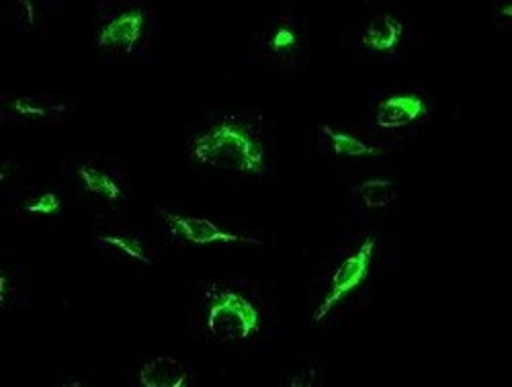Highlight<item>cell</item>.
Masks as SVG:
<instances>
[{
  "instance_id": "52a82bcc",
  "label": "cell",
  "mask_w": 512,
  "mask_h": 387,
  "mask_svg": "<svg viewBox=\"0 0 512 387\" xmlns=\"http://www.w3.org/2000/svg\"><path fill=\"white\" fill-rule=\"evenodd\" d=\"M5 105L17 119L27 123H54L66 115V105L52 97L19 95L7 99Z\"/></svg>"
},
{
  "instance_id": "30bf717a",
  "label": "cell",
  "mask_w": 512,
  "mask_h": 387,
  "mask_svg": "<svg viewBox=\"0 0 512 387\" xmlns=\"http://www.w3.org/2000/svg\"><path fill=\"white\" fill-rule=\"evenodd\" d=\"M78 181L84 191L91 193L93 197H97L101 201L115 203L123 197L121 185L109 175V172H105L93 164H82L78 168Z\"/></svg>"
},
{
  "instance_id": "8fae6325",
  "label": "cell",
  "mask_w": 512,
  "mask_h": 387,
  "mask_svg": "<svg viewBox=\"0 0 512 387\" xmlns=\"http://www.w3.org/2000/svg\"><path fill=\"white\" fill-rule=\"evenodd\" d=\"M357 193L367 209H383L398 199V185L390 179H367Z\"/></svg>"
},
{
  "instance_id": "4fadbf2b",
  "label": "cell",
  "mask_w": 512,
  "mask_h": 387,
  "mask_svg": "<svg viewBox=\"0 0 512 387\" xmlns=\"http://www.w3.org/2000/svg\"><path fill=\"white\" fill-rule=\"evenodd\" d=\"M267 50L275 58L289 60L297 54V50H300V37H297L291 25L281 23L267 35Z\"/></svg>"
},
{
  "instance_id": "7a4b0ae2",
  "label": "cell",
  "mask_w": 512,
  "mask_h": 387,
  "mask_svg": "<svg viewBox=\"0 0 512 387\" xmlns=\"http://www.w3.org/2000/svg\"><path fill=\"white\" fill-rule=\"evenodd\" d=\"M203 328L218 342L242 344L261 330V312L240 291L213 287L203 299Z\"/></svg>"
},
{
  "instance_id": "9c48e42d",
  "label": "cell",
  "mask_w": 512,
  "mask_h": 387,
  "mask_svg": "<svg viewBox=\"0 0 512 387\" xmlns=\"http://www.w3.org/2000/svg\"><path fill=\"white\" fill-rule=\"evenodd\" d=\"M140 383L144 387H183L189 383V369L175 357H152L140 369Z\"/></svg>"
},
{
  "instance_id": "9a60e30c",
  "label": "cell",
  "mask_w": 512,
  "mask_h": 387,
  "mask_svg": "<svg viewBox=\"0 0 512 387\" xmlns=\"http://www.w3.org/2000/svg\"><path fill=\"white\" fill-rule=\"evenodd\" d=\"M25 211L31 215H58L62 211V201L56 193H44L33 203L25 205Z\"/></svg>"
},
{
  "instance_id": "5bb4252c",
  "label": "cell",
  "mask_w": 512,
  "mask_h": 387,
  "mask_svg": "<svg viewBox=\"0 0 512 387\" xmlns=\"http://www.w3.org/2000/svg\"><path fill=\"white\" fill-rule=\"evenodd\" d=\"M99 244L113 248V250L125 254L127 258H134V261H138L142 265H152V258L146 252V244L132 234H105L99 238Z\"/></svg>"
},
{
  "instance_id": "ba28073f",
  "label": "cell",
  "mask_w": 512,
  "mask_h": 387,
  "mask_svg": "<svg viewBox=\"0 0 512 387\" xmlns=\"http://www.w3.org/2000/svg\"><path fill=\"white\" fill-rule=\"evenodd\" d=\"M404 35V25L394 15H377L367 23L363 29L361 41L363 46L377 54H388L394 52Z\"/></svg>"
},
{
  "instance_id": "3957f363",
  "label": "cell",
  "mask_w": 512,
  "mask_h": 387,
  "mask_svg": "<svg viewBox=\"0 0 512 387\" xmlns=\"http://www.w3.org/2000/svg\"><path fill=\"white\" fill-rule=\"evenodd\" d=\"M373 250H375V238L369 236L357 252H353L347 261H343L336 267V271L330 277V285L322 299V304L314 314L316 324L322 322L332 312V308L338 304V301H343L351 291H355L367 279L373 263Z\"/></svg>"
},
{
  "instance_id": "6da1fadb",
  "label": "cell",
  "mask_w": 512,
  "mask_h": 387,
  "mask_svg": "<svg viewBox=\"0 0 512 387\" xmlns=\"http://www.w3.org/2000/svg\"><path fill=\"white\" fill-rule=\"evenodd\" d=\"M191 156L213 170L261 175L267 168L265 146L236 119H224L199 134L191 144Z\"/></svg>"
},
{
  "instance_id": "8992f818",
  "label": "cell",
  "mask_w": 512,
  "mask_h": 387,
  "mask_svg": "<svg viewBox=\"0 0 512 387\" xmlns=\"http://www.w3.org/2000/svg\"><path fill=\"white\" fill-rule=\"evenodd\" d=\"M426 113V103L418 95H392L375 109V123L381 129H402L418 121Z\"/></svg>"
},
{
  "instance_id": "2e32d148",
  "label": "cell",
  "mask_w": 512,
  "mask_h": 387,
  "mask_svg": "<svg viewBox=\"0 0 512 387\" xmlns=\"http://www.w3.org/2000/svg\"><path fill=\"white\" fill-rule=\"evenodd\" d=\"M287 383L293 385V387H297V385H300V387L318 385L320 383V371L314 365H304Z\"/></svg>"
},
{
  "instance_id": "7c38bea8",
  "label": "cell",
  "mask_w": 512,
  "mask_h": 387,
  "mask_svg": "<svg viewBox=\"0 0 512 387\" xmlns=\"http://www.w3.org/2000/svg\"><path fill=\"white\" fill-rule=\"evenodd\" d=\"M322 134L330 140L332 150L336 156H347V158H361V156H379L381 150L373 148L365 142H361L359 138L351 136V134H343V132H334L332 127L324 125Z\"/></svg>"
},
{
  "instance_id": "5b68a950",
  "label": "cell",
  "mask_w": 512,
  "mask_h": 387,
  "mask_svg": "<svg viewBox=\"0 0 512 387\" xmlns=\"http://www.w3.org/2000/svg\"><path fill=\"white\" fill-rule=\"evenodd\" d=\"M168 230L175 236H179L185 242L197 244V246H209V244H248V242H261V238H244L240 234L226 232L218 224H213L207 218H191V215H177L166 213L164 215Z\"/></svg>"
},
{
  "instance_id": "277c9868",
  "label": "cell",
  "mask_w": 512,
  "mask_h": 387,
  "mask_svg": "<svg viewBox=\"0 0 512 387\" xmlns=\"http://www.w3.org/2000/svg\"><path fill=\"white\" fill-rule=\"evenodd\" d=\"M146 11L142 7L123 9L109 17L97 31V43L103 50H113L119 54L134 52L146 33Z\"/></svg>"
}]
</instances>
